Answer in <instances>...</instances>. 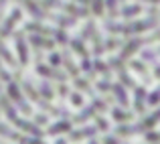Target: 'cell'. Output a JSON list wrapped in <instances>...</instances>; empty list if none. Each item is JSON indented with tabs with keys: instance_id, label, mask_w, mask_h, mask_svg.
Returning a JSON list of instances; mask_svg holds the SVG:
<instances>
[{
	"instance_id": "obj_1",
	"label": "cell",
	"mask_w": 160,
	"mask_h": 144,
	"mask_svg": "<svg viewBox=\"0 0 160 144\" xmlns=\"http://www.w3.org/2000/svg\"><path fill=\"white\" fill-rule=\"evenodd\" d=\"M20 18V10H14L12 12V16H8V20L4 23V27H2V35L6 37V35H10V31H12V27L16 24V20Z\"/></svg>"
},
{
	"instance_id": "obj_2",
	"label": "cell",
	"mask_w": 160,
	"mask_h": 144,
	"mask_svg": "<svg viewBox=\"0 0 160 144\" xmlns=\"http://www.w3.org/2000/svg\"><path fill=\"white\" fill-rule=\"evenodd\" d=\"M16 41H18V53H20V59H22V63L28 61V53H27V47H24V41L20 35H16Z\"/></svg>"
},
{
	"instance_id": "obj_3",
	"label": "cell",
	"mask_w": 160,
	"mask_h": 144,
	"mask_svg": "<svg viewBox=\"0 0 160 144\" xmlns=\"http://www.w3.org/2000/svg\"><path fill=\"white\" fill-rule=\"evenodd\" d=\"M8 94H10V97L14 101H18V105H22V108H24L22 100H20V94H18V90H16V85H10V87H8ZM24 110H27V108H24Z\"/></svg>"
},
{
	"instance_id": "obj_4",
	"label": "cell",
	"mask_w": 160,
	"mask_h": 144,
	"mask_svg": "<svg viewBox=\"0 0 160 144\" xmlns=\"http://www.w3.org/2000/svg\"><path fill=\"white\" fill-rule=\"evenodd\" d=\"M0 55H2V57L6 59L8 63H10V65H12V63H14V61H12V57H10V53H8V51H6V47H4V45H2V41H0Z\"/></svg>"
},
{
	"instance_id": "obj_5",
	"label": "cell",
	"mask_w": 160,
	"mask_h": 144,
	"mask_svg": "<svg viewBox=\"0 0 160 144\" xmlns=\"http://www.w3.org/2000/svg\"><path fill=\"white\" fill-rule=\"evenodd\" d=\"M31 41H32V43H37V45H43V47H47V49L53 47V43H49V41H43V39H39V37H32Z\"/></svg>"
},
{
	"instance_id": "obj_6",
	"label": "cell",
	"mask_w": 160,
	"mask_h": 144,
	"mask_svg": "<svg viewBox=\"0 0 160 144\" xmlns=\"http://www.w3.org/2000/svg\"><path fill=\"white\" fill-rule=\"evenodd\" d=\"M59 130H69V124H57V126H53L51 132H59Z\"/></svg>"
},
{
	"instance_id": "obj_7",
	"label": "cell",
	"mask_w": 160,
	"mask_h": 144,
	"mask_svg": "<svg viewBox=\"0 0 160 144\" xmlns=\"http://www.w3.org/2000/svg\"><path fill=\"white\" fill-rule=\"evenodd\" d=\"M116 94H118V97H120V101L126 104V95H124V90H122V87H116Z\"/></svg>"
},
{
	"instance_id": "obj_8",
	"label": "cell",
	"mask_w": 160,
	"mask_h": 144,
	"mask_svg": "<svg viewBox=\"0 0 160 144\" xmlns=\"http://www.w3.org/2000/svg\"><path fill=\"white\" fill-rule=\"evenodd\" d=\"M93 8L98 14H102V0H93Z\"/></svg>"
},
{
	"instance_id": "obj_9",
	"label": "cell",
	"mask_w": 160,
	"mask_h": 144,
	"mask_svg": "<svg viewBox=\"0 0 160 144\" xmlns=\"http://www.w3.org/2000/svg\"><path fill=\"white\" fill-rule=\"evenodd\" d=\"M41 90H43V94H47V97H53L51 95V87H49V85H43Z\"/></svg>"
},
{
	"instance_id": "obj_10",
	"label": "cell",
	"mask_w": 160,
	"mask_h": 144,
	"mask_svg": "<svg viewBox=\"0 0 160 144\" xmlns=\"http://www.w3.org/2000/svg\"><path fill=\"white\" fill-rule=\"evenodd\" d=\"M98 126H99V128H102V130H108V124H106V122H103V120H98Z\"/></svg>"
},
{
	"instance_id": "obj_11",
	"label": "cell",
	"mask_w": 160,
	"mask_h": 144,
	"mask_svg": "<svg viewBox=\"0 0 160 144\" xmlns=\"http://www.w3.org/2000/svg\"><path fill=\"white\" fill-rule=\"evenodd\" d=\"M51 63H53V65H59V55H53V57H51Z\"/></svg>"
},
{
	"instance_id": "obj_12",
	"label": "cell",
	"mask_w": 160,
	"mask_h": 144,
	"mask_svg": "<svg viewBox=\"0 0 160 144\" xmlns=\"http://www.w3.org/2000/svg\"><path fill=\"white\" fill-rule=\"evenodd\" d=\"M73 104H81V97H79L77 94H75V95H73Z\"/></svg>"
},
{
	"instance_id": "obj_13",
	"label": "cell",
	"mask_w": 160,
	"mask_h": 144,
	"mask_svg": "<svg viewBox=\"0 0 160 144\" xmlns=\"http://www.w3.org/2000/svg\"><path fill=\"white\" fill-rule=\"evenodd\" d=\"M4 4H6V0H0V12H2V8H4Z\"/></svg>"
},
{
	"instance_id": "obj_14",
	"label": "cell",
	"mask_w": 160,
	"mask_h": 144,
	"mask_svg": "<svg viewBox=\"0 0 160 144\" xmlns=\"http://www.w3.org/2000/svg\"><path fill=\"white\" fill-rule=\"evenodd\" d=\"M79 2H87V0H79Z\"/></svg>"
},
{
	"instance_id": "obj_15",
	"label": "cell",
	"mask_w": 160,
	"mask_h": 144,
	"mask_svg": "<svg viewBox=\"0 0 160 144\" xmlns=\"http://www.w3.org/2000/svg\"><path fill=\"white\" fill-rule=\"evenodd\" d=\"M150 2H158V0H150Z\"/></svg>"
}]
</instances>
